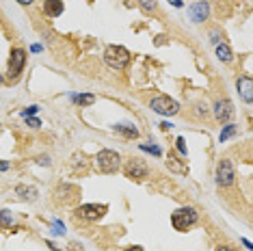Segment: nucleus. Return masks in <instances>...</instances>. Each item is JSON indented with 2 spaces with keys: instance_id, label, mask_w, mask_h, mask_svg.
Instances as JSON below:
<instances>
[{
  "instance_id": "6ab92c4d",
  "label": "nucleus",
  "mask_w": 253,
  "mask_h": 251,
  "mask_svg": "<svg viewBox=\"0 0 253 251\" xmlns=\"http://www.w3.org/2000/svg\"><path fill=\"white\" fill-rule=\"evenodd\" d=\"M169 167L173 169V171H180V173H186V171H188V169H186V165H180L175 156H169Z\"/></svg>"
},
{
  "instance_id": "c756f323",
  "label": "nucleus",
  "mask_w": 253,
  "mask_h": 251,
  "mask_svg": "<svg viewBox=\"0 0 253 251\" xmlns=\"http://www.w3.org/2000/svg\"><path fill=\"white\" fill-rule=\"evenodd\" d=\"M18 2H20V4H31L33 0H18Z\"/></svg>"
},
{
  "instance_id": "6e6552de",
  "label": "nucleus",
  "mask_w": 253,
  "mask_h": 251,
  "mask_svg": "<svg viewBox=\"0 0 253 251\" xmlns=\"http://www.w3.org/2000/svg\"><path fill=\"white\" fill-rule=\"evenodd\" d=\"M214 117L218 122H229L234 117V106L229 100H218L214 104Z\"/></svg>"
},
{
  "instance_id": "1a4fd4ad",
  "label": "nucleus",
  "mask_w": 253,
  "mask_h": 251,
  "mask_svg": "<svg viewBox=\"0 0 253 251\" xmlns=\"http://www.w3.org/2000/svg\"><path fill=\"white\" fill-rule=\"evenodd\" d=\"M147 173H149L147 165H143L141 161H130V165L126 167V175L132 180H143V178H147Z\"/></svg>"
},
{
  "instance_id": "4468645a",
  "label": "nucleus",
  "mask_w": 253,
  "mask_h": 251,
  "mask_svg": "<svg viewBox=\"0 0 253 251\" xmlns=\"http://www.w3.org/2000/svg\"><path fill=\"white\" fill-rule=\"evenodd\" d=\"M15 193H18L20 197H24V199H37V188H33V186L18 184L15 186Z\"/></svg>"
},
{
  "instance_id": "423d86ee",
  "label": "nucleus",
  "mask_w": 253,
  "mask_h": 251,
  "mask_svg": "<svg viewBox=\"0 0 253 251\" xmlns=\"http://www.w3.org/2000/svg\"><path fill=\"white\" fill-rule=\"evenodd\" d=\"M104 214H106L104 204H84V206H80L76 210V216L84 221H100Z\"/></svg>"
},
{
  "instance_id": "f03ea898",
  "label": "nucleus",
  "mask_w": 253,
  "mask_h": 251,
  "mask_svg": "<svg viewBox=\"0 0 253 251\" xmlns=\"http://www.w3.org/2000/svg\"><path fill=\"white\" fill-rule=\"evenodd\" d=\"M197 210L195 208H177L173 214H171V225L175 227L177 232H186L188 227H193L195 223H197Z\"/></svg>"
},
{
  "instance_id": "aec40b11",
  "label": "nucleus",
  "mask_w": 253,
  "mask_h": 251,
  "mask_svg": "<svg viewBox=\"0 0 253 251\" xmlns=\"http://www.w3.org/2000/svg\"><path fill=\"white\" fill-rule=\"evenodd\" d=\"M139 4H141V9L143 11H156V4H158V0H139Z\"/></svg>"
},
{
  "instance_id": "2eb2a0df",
  "label": "nucleus",
  "mask_w": 253,
  "mask_h": 251,
  "mask_svg": "<svg viewBox=\"0 0 253 251\" xmlns=\"http://www.w3.org/2000/svg\"><path fill=\"white\" fill-rule=\"evenodd\" d=\"M74 102L80 106H91L95 102V95H91V93H83V95H74Z\"/></svg>"
},
{
  "instance_id": "7c9ffc66",
  "label": "nucleus",
  "mask_w": 253,
  "mask_h": 251,
  "mask_svg": "<svg viewBox=\"0 0 253 251\" xmlns=\"http://www.w3.org/2000/svg\"><path fill=\"white\" fill-rule=\"evenodd\" d=\"M0 83H2V76H0Z\"/></svg>"
},
{
  "instance_id": "20e7f679",
  "label": "nucleus",
  "mask_w": 253,
  "mask_h": 251,
  "mask_svg": "<svg viewBox=\"0 0 253 251\" xmlns=\"http://www.w3.org/2000/svg\"><path fill=\"white\" fill-rule=\"evenodd\" d=\"M26 65V52L22 48H15L11 50V59H9V81H18L22 70H24Z\"/></svg>"
},
{
  "instance_id": "a878e982",
  "label": "nucleus",
  "mask_w": 253,
  "mask_h": 251,
  "mask_svg": "<svg viewBox=\"0 0 253 251\" xmlns=\"http://www.w3.org/2000/svg\"><path fill=\"white\" fill-rule=\"evenodd\" d=\"M9 169V163H4V161H0V171H7Z\"/></svg>"
},
{
  "instance_id": "5701e85b",
  "label": "nucleus",
  "mask_w": 253,
  "mask_h": 251,
  "mask_svg": "<svg viewBox=\"0 0 253 251\" xmlns=\"http://www.w3.org/2000/svg\"><path fill=\"white\" fill-rule=\"evenodd\" d=\"M26 124L31 126V128H39V126H42V122H39V119H35V117H26Z\"/></svg>"
},
{
  "instance_id": "c85d7f7f",
  "label": "nucleus",
  "mask_w": 253,
  "mask_h": 251,
  "mask_svg": "<svg viewBox=\"0 0 253 251\" xmlns=\"http://www.w3.org/2000/svg\"><path fill=\"white\" fill-rule=\"evenodd\" d=\"M216 251H236V249H232V247H225V245H223V247H216Z\"/></svg>"
},
{
  "instance_id": "9b49d317",
  "label": "nucleus",
  "mask_w": 253,
  "mask_h": 251,
  "mask_svg": "<svg viewBox=\"0 0 253 251\" xmlns=\"http://www.w3.org/2000/svg\"><path fill=\"white\" fill-rule=\"evenodd\" d=\"M208 15H210V7H208V2H206V0L195 2L191 7V18H193V22H197V24H201V22L208 20Z\"/></svg>"
},
{
  "instance_id": "412c9836",
  "label": "nucleus",
  "mask_w": 253,
  "mask_h": 251,
  "mask_svg": "<svg viewBox=\"0 0 253 251\" xmlns=\"http://www.w3.org/2000/svg\"><path fill=\"white\" fill-rule=\"evenodd\" d=\"M141 150L143 152H152L154 156H160V154H163L160 152V147H156V145H141Z\"/></svg>"
},
{
  "instance_id": "7ed1b4c3",
  "label": "nucleus",
  "mask_w": 253,
  "mask_h": 251,
  "mask_svg": "<svg viewBox=\"0 0 253 251\" xmlns=\"http://www.w3.org/2000/svg\"><path fill=\"white\" fill-rule=\"evenodd\" d=\"M119 165H122V158L113 150H102L95 156V169L100 171V173H115V171L119 169Z\"/></svg>"
},
{
  "instance_id": "4be33fe9",
  "label": "nucleus",
  "mask_w": 253,
  "mask_h": 251,
  "mask_svg": "<svg viewBox=\"0 0 253 251\" xmlns=\"http://www.w3.org/2000/svg\"><path fill=\"white\" fill-rule=\"evenodd\" d=\"M37 111H39V106H28V108H24V113H22V115H24V117H31V115H35Z\"/></svg>"
},
{
  "instance_id": "f8f14e48",
  "label": "nucleus",
  "mask_w": 253,
  "mask_h": 251,
  "mask_svg": "<svg viewBox=\"0 0 253 251\" xmlns=\"http://www.w3.org/2000/svg\"><path fill=\"white\" fill-rule=\"evenodd\" d=\"M63 11H65V4L61 0H45L43 2V13L50 15V18H59Z\"/></svg>"
},
{
  "instance_id": "39448f33",
  "label": "nucleus",
  "mask_w": 253,
  "mask_h": 251,
  "mask_svg": "<svg viewBox=\"0 0 253 251\" xmlns=\"http://www.w3.org/2000/svg\"><path fill=\"white\" fill-rule=\"evenodd\" d=\"M152 111L158 113V115H175L180 111V104L173 98H167V95H160V98L152 100Z\"/></svg>"
},
{
  "instance_id": "9d476101",
  "label": "nucleus",
  "mask_w": 253,
  "mask_h": 251,
  "mask_svg": "<svg viewBox=\"0 0 253 251\" xmlns=\"http://www.w3.org/2000/svg\"><path fill=\"white\" fill-rule=\"evenodd\" d=\"M236 84H238L240 98H243L247 104H251V102H253V81L249 76H240L238 81H236Z\"/></svg>"
},
{
  "instance_id": "b1692460",
  "label": "nucleus",
  "mask_w": 253,
  "mask_h": 251,
  "mask_svg": "<svg viewBox=\"0 0 253 251\" xmlns=\"http://www.w3.org/2000/svg\"><path fill=\"white\" fill-rule=\"evenodd\" d=\"M175 143H177V150H180V152L184 154V156H186V145H184V139H182V136L175 141Z\"/></svg>"
},
{
  "instance_id": "393cba45",
  "label": "nucleus",
  "mask_w": 253,
  "mask_h": 251,
  "mask_svg": "<svg viewBox=\"0 0 253 251\" xmlns=\"http://www.w3.org/2000/svg\"><path fill=\"white\" fill-rule=\"evenodd\" d=\"M54 234H63V225L59 223V221H54V230H52Z\"/></svg>"
},
{
  "instance_id": "f3484780",
  "label": "nucleus",
  "mask_w": 253,
  "mask_h": 251,
  "mask_svg": "<svg viewBox=\"0 0 253 251\" xmlns=\"http://www.w3.org/2000/svg\"><path fill=\"white\" fill-rule=\"evenodd\" d=\"M234 134H236V126H234V124H227L225 128H223L221 136H218V141H221V143H223V141H227L229 136H234Z\"/></svg>"
},
{
  "instance_id": "dca6fc26",
  "label": "nucleus",
  "mask_w": 253,
  "mask_h": 251,
  "mask_svg": "<svg viewBox=\"0 0 253 251\" xmlns=\"http://www.w3.org/2000/svg\"><path fill=\"white\" fill-rule=\"evenodd\" d=\"M115 128H117L122 134L130 136V139H134V136H139V130H136L134 126H115Z\"/></svg>"
},
{
  "instance_id": "cd10ccee",
  "label": "nucleus",
  "mask_w": 253,
  "mask_h": 251,
  "mask_svg": "<svg viewBox=\"0 0 253 251\" xmlns=\"http://www.w3.org/2000/svg\"><path fill=\"white\" fill-rule=\"evenodd\" d=\"M124 251H143V247H139V245H134V247H128V249H124Z\"/></svg>"
},
{
  "instance_id": "f257e3e1",
  "label": "nucleus",
  "mask_w": 253,
  "mask_h": 251,
  "mask_svg": "<svg viewBox=\"0 0 253 251\" xmlns=\"http://www.w3.org/2000/svg\"><path fill=\"white\" fill-rule=\"evenodd\" d=\"M130 61V52L124 45H108L104 50V63L111 70H124Z\"/></svg>"
},
{
  "instance_id": "a211bd4d",
  "label": "nucleus",
  "mask_w": 253,
  "mask_h": 251,
  "mask_svg": "<svg viewBox=\"0 0 253 251\" xmlns=\"http://www.w3.org/2000/svg\"><path fill=\"white\" fill-rule=\"evenodd\" d=\"M0 225H2V227H11V225H13V216H11L7 210H0Z\"/></svg>"
},
{
  "instance_id": "bb28decb",
  "label": "nucleus",
  "mask_w": 253,
  "mask_h": 251,
  "mask_svg": "<svg viewBox=\"0 0 253 251\" xmlns=\"http://www.w3.org/2000/svg\"><path fill=\"white\" fill-rule=\"evenodd\" d=\"M169 2H171V4H173V7H177V9H180V7H182V0H169Z\"/></svg>"
},
{
  "instance_id": "ddd939ff",
  "label": "nucleus",
  "mask_w": 253,
  "mask_h": 251,
  "mask_svg": "<svg viewBox=\"0 0 253 251\" xmlns=\"http://www.w3.org/2000/svg\"><path fill=\"white\" fill-rule=\"evenodd\" d=\"M216 56L221 59L223 63H232L234 54H232V48L227 43H216Z\"/></svg>"
},
{
  "instance_id": "0eeeda50",
  "label": "nucleus",
  "mask_w": 253,
  "mask_h": 251,
  "mask_svg": "<svg viewBox=\"0 0 253 251\" xmlns=\"http://www.w3.org/2000/svg\"><path fill=\"white\" fill-rule=\"evenodd\" d=\"M216 182H218V186H229V184H234V167H232V163H229L227 158L218 163Z\"/></svg>"
}]
</instances>
